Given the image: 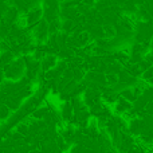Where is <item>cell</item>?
Listing matches in <instances>:
<instances>
[{"label":"cell","instance_id":"cell-1","mask_svg":"<svg viewBox=\"0 0 153 153\" xmlns=\"http://www.w3.org/2000/svg\"><path fill=\"white\" fill-rule=\"evenodd\" d=\"M4 78L8 81H19L26 74V63H24L23 56H15L12 62L3 66Z\"/></svg>","mask_w":153,"mask_h":153},{"label":"cell","instance_id":"cell-2","mask_svg":"<svg viewBox=\"0 0 153 153\" xmlns=\"http://www.w3.org/2000/svg\"><path fill=\"white\" fill-rule=\"evenodd\" d=\"M133 108V103L130 101H128L126 98L118 95L116 103L111 106V110H113V114H117V116H124L126 111H129L130 109Z\"/></svg>","mask_w":153,"mask_h":153},{"label":"cell","instance_id":"cell-3","mask_svg":"<svg viewBox=\"0 0 153 153\" xmlns=\"http://www.w3.org/2000/svg\"><path fill=\"white\" fill-rule=\"evenodd\" d=\"M58 61H59L58 54L47 53L42 58V61H40V70H42V71H47V70L54 69V67L56 66V63H58Z\"/></svg>","mask_w":153,"mask_h":153}]
</instances>
